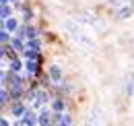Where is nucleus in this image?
Masks as SVG:
<instances>
[{
    "label": "nucleus",
    "mask_w": 134,
    "mask_h": 126,
    "mask_svg": "<svg viewBox=\"0 0 134 126\" xmlns=\"http://www.w3.org/2000/svg\"><path fill=\"white\" fill-rule=\"evenodd\" d=\"M15 27H17V21H13V19H8V21H6V29H10V31H13Z\"/></svg>",
    "instance_id": "f257e3e1"
},
{
    "label": "nucleus",
    "mask_w": 134,
    "mask_h": 126,
    "mask_svg": "<svg viewBox=\"0 0 134 126\" xmlns=\"http://www.w3.org/2000/svg\"><path fill=\"white\" fill-rule=\"evenodd\" d=\"M27 68H29V72H35V70H37V62H31V60H29V62H27Z\"/></svg>",
    "instance_id": "f03ea898"
},
{
    "label": "nucleus",
    "mask_w": 134,
    "mask_h": 126,
    "mask_svg": "<svg viewBox=\"0 0 134 126\" xmlns=\"http://www.w3.org/2000/svg\"><path fill=\"white\" fill-rule=\"evenodd\" d=\"M25 122H27V124H33V122H35V116H33V114H27V116H25Z\"/></svg>",
    "instance_id": "7ed1b4c3"
},
{
    "label": "nucleus",
    "mask_w": 134,
    "mask_h": 126,
    "mask_svg": "<svg viewBox=\"0 0 134 126\" xmlns=\"http://www.w3.org/2000/svg\"><path fill=\"white\" fill-rule=\"evenodd\" d=\"M52 77H54V79H60V68L54 66V68H52Z\"/></svg>",
    "instance_id": "20e7f679"
},
{
    "label": "nucleus",
    "mask_w": 134,
    "mask_h": 126,
    "mask_svg": "<svg viewBox=\"0 0 134 126\" xmlns=\"http://www.w3.org/2000/svg\"><path fill=\"white\" fill-rule=\"evenodd\" d=\"M13 114H15V116H21V114H23V106H15Z\"/></svg>",
    "instance_id": "39448f33"
},
{
    "label": "nucleus",
    "mask_w": 134,
    "mask_h": 126,
    "mask_svg": "<svg viewBox=\"0 0 134 126\" xmlns=\"http://www.w3.org/2000/svg\"><path fill=\"white\" fill-rule=\"evenodd\" d=\"M0 17H8V8H6V6L0 8Z\"/></svg>",
    "instance_id": "423d86ee"
},
{
    "label": "nucleus",
    "mask_w": 134,
    "mask_h": 126,
    "mask_svg": "<svg viewBox=\"0 0 134 126\" xmlns=\"http://www.w3.org/2000/svg\"><path fill=\"white\" fill-rule=\"evenodd\" d=\"M6 39H8V35H6L4 31H0V41H6Z\"/></svg>",
    "instance_id": "0eeeda50"
},
{
    "label": "nucleus",
    "mask_w": 134,
    "mask_h": 126,
    "mask_svg": "<svg viewBox=\"0 0 134 126\" xmlns=\"http://www.w3.org/2000/svg\"><path fill=\"white\" fill-rule=\"evenodd\" d=\"M10 66H13V70H19V68H21V64H19V62H17V60H15V62L10 64Z\"/></svg>",
    "instance_id": "6e6552de"
},
{
    "label": "nucleus",
    "mask_w": 134,
    "mask_h": 126,
    "mask_svg": "<svg viewBox=\"0 0 134 126\" xmlns=\"http://www.w3.org/2000/svg\"><path fill=\"white\" fill-rule=\"evenodd\" d=\"M0 101H6V91H0Z\"/></svg>",
    "instance_id": "1a4fd4ad"
},
{
    "label": "nucleus",
    "mask_w": 134,
    "mask_h": 126,
    "mask_svg": "<svg viewBox=\"0 0 134 126\" xmlns=\"http://www.w3.org/2000/svg\"><path fill=\"white\" fill-rule=\"evenodd\" d=\"M2 81H4V72H0V83H2Z\"/></svg>",
    "instance_id": "9d476101"
},
{
    "label": "nucleus",
    "mask_w": 134,
    "mask_h": 126,
    "mask_svg": "<svg viewBox=\"0 0 134 126\" xmlns=\"http://www.w3.org/2000/svg\"><path fill=\"white\" fill-rule=\"evenodd\" d=\"M0 126H6V122H4V120H2V118H0Z\"/></svg>",
    "instance_id": "9b49d317"
}]
</instances>
